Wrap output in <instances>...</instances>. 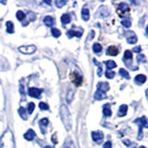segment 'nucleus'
<instances>
[{
    "instance_id": "40",
    "label": "nucleus",
    "mask_w": 148,
    "mask_h": 148,
    "mask_svg": "<svg viewBox=\"0 0 148 148\" xmlns=\"http://www.w3.org/2000/svg\"><path fill=\"white\" fill-rule=\"evenodd\" d=\"M133 52H135V53H137V54H140V52L142 51V47L141 46H136V47H134L133 48Z\"/></svg>"
},
{
    "instance_id": "7",
    "label": "nucleus",
    "mask_w": 148,
    "mask_h": 148,
    "mask_svg": "<svg viewBox=\"0 0 148 148\" xmlns=\"http://www.w3.org/2000/svg\"><path fill=\"white\" fill-rule=\"evenodd\" d=\"M133 123L139 124L143 128H148V119L145 117V116H143L142 118H139V119H135L133 121Z\"/></svg>"
},
{
    "instance_id": "22",
    "label": "nucleus",
    "mask_w": 148,
    "mask_h": 148,
    "mask_svg": "<svg viewBox=\"0 0 148 148\" xmlns=\"http://www.w3.org/2000/svg\"><path fill=\"white\" fill-rule=\"evenodd\" d=\"M18 114H20V116L21 117L22 119L26 120L28 119V116H27V112L24 108H18Z\"/></svg>"
},
{
    "instance_id": "37",
    "label": "nucleus",
    "mask_w": 148,
    "mask_h": 148,
    "mask_svg": "<svg viewBox=\"0 0 148 148\" xmlns=\"http://www.w3.org/2000/svg\"><path fill=\"white\" fill-rule=\"evenodd\" d=\"M40 125H41V127L43 126V127H46L48 125V119H42L40 121H39Z\"/></svg>"
},
{
    "instance_id": "25",
    "label": "nucleus",
    "mask_w": 148,
    "mask_h": 148,
    "mask_svg": "<svg viewBox=\"0 0 148 148\" xmlns=\"http://www.w3.org/2000/svg\"><path fill=\"white\" fill-rule=\"evenodd\" d=\"M118 8H118V10L123 11V12L129 10V6H128V5H127L126 3H120V4L119 5V7H118Z\"/></svg>"
},
{
    "instance_id": "47",
    "label": "nucleus",
    "mask_w": 148,
    "mask_h": 148,
    "mask_svg": "<svg viewBox=\"0 0 148 148\" xmlns=\"http://www.w3.org/2000/svg\"><path fill=\"white\" fill-rule=\"evenodd\" d=\"M45 148H54V147H52V146H45Z\"/></svg>"
},
{
    "instance_id": "48",
    "label": "nucleus",
    "mask_w": 148,
    "mask_h": 148,
    "mask_svg": "<svg viewBox=\"0 0 148 148\" xmlns=\"http://www.w3.org/2000/svg\"><path fill=\"white\" fill-rule=\"evenodd\" d=\"M139 148H145V146H143V145H142V146H140V147H139Z\"/></svg>"
},
{
    "instance_id": "39",
    "label": "nucleus",
    "mask_w": 148,
    "mask_h": 148,
    "mask_svg": "<svg viewBox=\"0 0 148 148\" xmlns=\"http://www.w3.org/2000/svg\"><path fill=\"white\" fill-rule=\"evenodd\" d=\"M103 148H112V143H111L110 141H108L106 143H105Z\"/></svg>"
},
{
    "instance_id": "36",
    "label": "nucleus",
    "mask_w": 148,
    "mask_h": 148,
    "mask_svg": "<svg viewBox=\"0 0 148 148\" xmlns=\"http://www.w3.org/2000/svg\"><path fill=\"white\" fill-rule=\"evenodd\" d=\"M73 94H74V92L72 90H69V94L67 95V101H68V103H71V102L72 97H73Z\"/></svg>"
},
{
    "instance_id": "19",
    "label": "nucleus",
    "mask_w": 148,
    "mask_h": 148,
    "mask_svg": "<svg viewBox=\"0 0 148 148\" xmlns=\"http://www.w3.org/2000/svg\"><path fill=\"white\" fill-rule=\"evenodd\" d=\"M63 148H75V145H74L71 139H67L63 145Z\"/></svg>"
},
{
    "instance_id": "44",
    "label": "nucleus",
    "mask_w": 148,
    "mask_h": 148,
    "mask_svg": "<svg viewBox=\"0 0 148 148\" xmlns=\"http://www.w3.org/2000/svg\"><path fill=\"white\" fill-rule=\"evenodd\" d=\"M21 94L23 95H24L25 94V92H24V88H23V84H22V83H21Z\"/></svg>"
},
{
    "instance_id": "6",
    "label": "nucleus",
    "mask_w": 148,
    "mask_h": 148,
    "mask_svg": "<svg viewBox=\"0 0 148 148\" xmlns=\"http://www.w3.org/2000/svg\"><path fill=\"white\" fill-rule=\"evenodd\" d=\"M28 94H29L30 96L34 97V98H40V95L42 94V89L32 87L29 89V91H28Z\"/></svg>"
},
{
    "instance_id": "29",
    "label": "nucleus",
    "mask_w": 148,
    "mask_h": 148,
    "mask_svg": "<svg viewBox=\"0 0 148 148\" xmlns=\"http://www.w3.org/2000/svg\"><path fill=\"white\" fill-rule=\"evenodd\" d=\"M51 32H52V35L54 37H57V38L61 35V32H60L58 29H57V28H53V29L51 30Z\"/></svg>"
},
{
    "instance_id": "42",
    "label": "nucleus",
    "mask_w": 148,
    "mask_h": 148,
    "mask_svg": "<svg viewBox=\"0 0 148 148\" xmlns=\"http://www.w3.org/2000/svg\"><path fill=\"white\" fill-rule=\"evenodd\" d=\"M94 36H95V32L94 31H92L91 32H90V35H88V37H89V38H88V40H92V38H94Z\"/></svg>"
},
{
    "instance_id": "21",
    "label": "nucleus",
    "mask_w": 148,
    "mask_h": 148,
    "mask_svg": "<svg viewBox=\"0 0 148 148\" xmlns=\"http://www.w3.org/2000/svg\"><path fill=\"white\" fill-rule=\"evenodd\" d=\"M67 35H68V37H69V38H71V37H73V36L81 37L82 35V32H75V31L71 30V31H69L67 32Z\"/></svg>"
},
{
    "instance_id": "23",
    "label": "nucleus",
    "mask_w": 148,
    "mask_h": 148,
    "mask_svg": "<svg viewBox=\"0 0 148 148\" xmlns=\"http://www.w3.org/2000/svg\"><path fill=\"white\" fill-rule=\"evenodd\" d=\"M61 21L63 24H68V23L71 22V16L69 14H63L61 17Z\"/></svg>"
},
{
    "instance_id": "46",
    "label": "nucleus",
    "mask_w": 148,
    "mask_h": 148,
    "mask_svg": "<svg viewBox=\"0 0 148 148\" xmlns=\"http://www.w3.org/2000/svg\"><path fill=\"white\" fill-rule=\"evenodd\" d=\"M145 95H146V97H147V99H148V89H147L146 92H145Z\"/></svg>"
},
{
    "instance_id": "17",
    "label": "nucleus",
    "mask_w": 148,
    "mask_h": 148,
    "mask_svg": "<svg viewBox=\"0 0 148 148\" xmlns=\"http://www.w3.org/2000/svg\"><path fill=\"white\" fill-rule=\"evenodd\" d=\"M106 94H104V92H102L100 91L95 92V99H96V100H103V99H106Z\"/></svg>"
},
{
    "instance_id": "13",
    "label": "nucleus",
    "mask_w": 148,
    "mask_h": 148,
    "mask_svg": "<svg viewBox=\"0 0 148 148\" xmlns=\"http://www.w3.org/2000/svg\"><path fill=\"white\" fill-rule=\"evenodd\" d=\"M34 137H35V132L34 131H32V130H29V131L24 134V138L27 141H32Z\"/></svg>"
},
{
    "instance_id": "43",
    "label": "nucleus",
    "mask_w": 148,
    "mask_h": 148,
    "mask_svg": "<svg viewBox=\"0 0 148 148\" xmlns=\"http://www.w3.org/2000/svg\"><path fill=\"white\" fill-rule=\"evenodd\" d=\"M122 143H123L126 146H130V145H131V142H130L129 140H123Z\"/></svg>"
},
{
    "instance_id": "8",
    "label": "nucleus",
    "mask_w": 148,
    "mask_h": 148,
    "mask_svg": "<svg viewBox=\"0 0 148 148\" xmlns=\"http://www.w3.org/2000/svg\"><path fill=\"white\" fill-rule=\"evenodd\" d=\"M146 82V76L143 74H139L135 78H134V82L138 85H142Z\"/></svg>"
},
{
    "instance_id": "1",
    "label": "nucleus",
    "mask_w": 148,
    "mask_h": 148,
    "mask_svg": "<svg viewBox=\"0 0 148 148\" xmlns=\"http://www.w3.org/2000/svg\"><path fill=\"white\" fill-rule=\"evenodd\" d=\"M60 117H61V120L64 124L65 128H66L67 131H71V129L72 127V123H71V116L69 113V110L67 108V106L62 105L60 106Z\"/></svg>"
},
{
    "instance_id": "32",
    "label": "nucleus",
    "mask_w": 148,
    "mask_h": 148,
    "mask_svg": "<svg viewBox=\"0 0 148 148\" xmlns=\"http://www.w3.org/2000/svg\"><path fill=\"white\" fill-rule=\"evenodd\" d=\"M34 108H35V105H34V103H32V102L29 103V105H28V112H29L30 114H32V112H34Z\"/></svg>"
},
{
    "instance_id": "9",
    "label": "nucleus",
    "mask_w": 148,
    "mask_h": 148,
    "mask_svg": "<svg viewBox=\"0 0 148 148\" xmlns=\"http://www.w3.org/2000/svg\"><path fill=\"white\" fill-rule=\"evenodd\" d=\"M97 91H100L102 92H108L109 90V85L108 82H99L98 84H97Z\"/></svg>"
},
{
    "instance_id": "27",
    "label": "nucleus",
    "mask_w": 148,
    "mask_h": 148,
    "mask_svg": "<svg viewBox=\"0 0 148 148\" xmlns=\"http://www.w3.org/2000/svg\"><path fill=\"white\" fill-rule=\"evenodd\" d=\"M92 50H94V52L95 53H100L101 51H102V46H101V45L100 44H97V43H95V44H94V45H92Z\"/></svg>"
},
{
    "instance_id": "28",
    "label": "nucleus",
    "mask_w": 148,
    "mask_h": 148,
    "mask_svg": "<svg viewBox=\"0 0 148 148\" xmlns=\"http://www.w3.org/2000/svg\"><path fill=\"white\" fill-rule=\"evenodd\" d=\"M137 61L139 63H145L146 62V58L143 54H138L137 56Z\"/></svg>"
},
{
    "instance_id": "11",
    "label": "nucleus",
    "mask_w": 148,
    "mask_h": 148,
    "mask_svg": "<svg viewBox=\"0 0 148 148\" xmlns=\"http://www.w3.org/2000/svg\"><path fill=\"white\" fill-rule=\"evenodd\" d=\"M127 111H128V106L127 105H121L119 106L118 116L119 117H124V116H126Z\"/></svg>"
},
{
    "instance_id": "18",
    "label": "nucleus",
    "mask_w": 148,
    "mask_h": 148,
    "mask_svg": "<svg viewBox=\"0 0 148 148\" xmlns=\"http://www.w3.org/2000/svg\"><path fill=\"white\" fill-rule=\"evenodd\" d=\"M137 41H138V39H137V36L135 35L132 32V35L131 36H129L128 38H127V42L129 44H131V45H134V44H136L137 43Z\"/></svg>"
},
{
    "instance_id": "38",
    "label": "nucleus",
    "mask_w": 148,
    "mask_h": 148,
    "mask_svg": "<svg viewBox=\"0 0 148 148\" xmlns=\"http://www.w3.org/2000/svg\"><path fill=\"white\" fill-rule=\"evenodd\" d=\"M66 3H67L66 1H60V0H58V1H56V6H57L58 8H62Z\"/></svg>"
},
{
    "instance_id": "14",
    "label": "nucleus",
    "mask_w": 148,
    "mask_h": 148,
    "mask_svg": "<svg viewBox=\"0 0 148 148\" xmlns=\"http://www.w3.org/2000/svg\"><path fill=\"white\" fill-rule=\"evenodd\" d=\"M44 22H45V24L46 26H53L55 24V20H54V18L53 17H51V16H46L45 18H44Z\"/></svg>"
},
{
    "instance_id": "34",
    "label": "nucleus",
    "mask_w": 148,
    "mask_h": 148,
    "mask_svg": "<svg viewBox=\"0 0 148 148\" xmlns=\"http://www.w3.org/2000/svg\"><path fill=\"white\" fill-rule=\"evenodd\" d=\"M94 62H95V64H96L97 66H98V72H97V74H98V76L100 77L101 75H102V67H101V64L98 62V61H96V59L95 58H94Z\"/></svg>"
},
{
    "instance_id": "5",
    "label": "nucleus",
    "mask_w": 148,
    "mask_h": 148,
    "mask_svg": "<svg viewBox=\"0 0 148 148\" xmlns=\"http://www.w3.org/2000/svg\"><path fill=\"white\" fill-rule=\"evenodd\" d=\"M92 140H94L95 143H100L102 141H103V139H104V133L102 132H99V131L92 132Z\"/></svg>"
},
{
    "instance_id": "35",
    "label": "nucleus",
    "mask_w": 148,
    "mask_h": 148,
    "mask_svg": "<svg viewBox=\"0 0 148 148\" xmlns=\"http://www.w3.org/2000/svg\"><path fill=\"white\" fill-rule=\"evenodd\" d=\"M39 108H40V109H42V110H48V109H49L48 105H47V104H45V103H44V102H41V103L39 104Z\"/></svg>"
},
{
    "instance_id": "45",
    "label": "nucleus",
    "mask_w": 148,
    "mask_h": 148,
    "mask_svg": "<svg viewBox=\"0 0 148 148\" xmlns=\"http://www.w3.org/2000/svg\"><path fill=\"white\" fill-rule=\"evenodd\" d=\"M145 32H146V34H148V25L146 26V30H145Z\"/></svg>"
},
{
    "instance_id": "31",
    "label": "nucleus",
    "mask_w": 148,
    "mask_h": 148,
    "mask_svg": "<svg viewBox=\"0 0 148 148\" xmlns=\"http://www.w3.org/2000/svg\"><path fill=\"white\" fill-rule=\"evenodd\" d=\"M106 78H108V79H113L114 77H115V72L114 71H108H108H106Z\"/></svg>"
},
{
    "instance_id": "20",
    "label": "nucleus",
    "mask_w": 148,
    "mask_h": 148,
    "mask_svg": "<svg viewBox=\"0 0 148 148\" xmlns=\"http://www.w3.org/2000/svg\"><path fill=\"white\" fill-rule=\"evenodd\" d=\"M119 73L120 74V76L123 77V78H125V79H127V80H130V79H131V76H130L129 72L126 71V69H120L119 71Z\"/></svg>"
},
{
    "instance_id": "16",
    "label": "nucleus",
    "mask_w": 148,
    "mask_h": 148,
    "mask_svg": "<svg viewBox=\"0 0 148 148\" xmlns=\"http://www.w3.org/2000/svg\"><path fill=\"white\" fill-rule=\"evenodd\" d=\"M132 52L130 50H126L124 53V58H123V60L124 62H126L127 60H129V61H132Z\"/></svg>"
},
{
    "instance_id": "3",
    "label": "nucleus",
    "mask_w": 148,
    "mask_h": 148,
    "mask_svg": "<svg viewBox=\"0 0 148 148\" xmlns=\"http://www.w3.org/2000/svg\"><path fill=\"white\" fill-rule=\"evenodd\" d=\"M69 79H71V82L76 86H81L82 83V76L80 72L73 71L69 74Z\"/></svg>"
},
{
    "instance_id": "30",
    "label": "nucleus",
    "mask_w": 148,
    "mask_h": 148,
    "mask_svg": "<svg viewBox=\"0 0 148 148\" xmlns=\"http://www.w3.org/2000/svg\"><path fill=\"white\" fill-rule=\"evenodd\" d=\"M121 24L125 27V28H130L132 26V22L130 20H128V18H126V20H123L121 21Z\"/></svg>"
},
{
    "instance_id": "26",
    "label": "nucleus",
    "mask_w": 148,
    "mask_h": 148,
    "mask_svg": "<svg viewBox=\"0 0 148 148\" xmlns=\"http://www.w3.org/2000/svg\"><path fill=\"white\" fill-rule=\"evenodd\" d=\"M106 68H108V71L111 69H114V68L117 67V64H116L115 61H113V60H108V61H106Z\"/></svg>"
},
{
    "instance_id": "12",
    "label": "nucleus",
    "mask_w": 148,
    "mask_h": 148,
    "mask_svg": "<svg viewBox=\"0 0 148 148\" xmlns=\"http://www.w3.org/2000/svg\"><path fill=\"white\" fill-rule=\"evenodd\" d=\"M82 20L85 21H89V18H90V11H89V9L85 7L82 9Z\"/></svg>"
},
{
    "instance_id": "10",
    "label": "nucleus",
    "mask_w": 148,
    "mask_h": 148,
    "mask_svg": "<svg viewBox=\"0 0 148 148\" xmlns=\"http://www.w3.org/2000/svg\"><path fill=\"white\" fill-rule=\"evenodd\" d=\"M118 54H119V49L114 45L109 46V47L108 48V50H106V55H108V56L115 57V56H117Z\"/></svg>"
},
{
    "instance_id": "33",
    "label": "nucleus",
    "mask_w": 148,
    "mask_h": 148,
    "mask_svg": "<svg viewBox=\"0 0 148 148\" xmlns=\"http://www.w3.org/2000/svg\"><path fill=\"white\" fill-rule=\"evenodd\" d=\"M24 18H25V14L23 13L21 10L17 12V18L18 21H23V20H24Z\"/></svg>"
},
{
    "instance_id": "2",
    "label": "nucleus",
    "mask_w": 148,
    "mask_h": 148,
    "mask_svg": "<svg viewBox=\"0 0 148 148\" xmlns=\"http://www.w3.org/2000/svg\"><path fill=\"white\" fill-rule=\"evenodd\" d=\"M0 148H14L13 136L10 132H7L0 141Z\"/></svg>"
},
{
    "instance_id": "41",
    "label": "nucleus",
    "mask_w": 148,
    "mask_h": 148,
    "mask_svg": "<svg viewBox=\"0 0 148 148\" xmlns=\"http://www.w3.org/2000/svg\"><path fill=\"white\" fill-rule=\"evenodd\" d=\"M52 141L54 143H58V138H57V134L54 133L53 134V136H52Z\"/></svg>"
},
{
    "instance_id": "15",
    "label": "nucleus",
    "mask_w": 148,
    "mask_h": 148,
    "mask_svg": "<svg viewBox=\"0 0 148 148\" xmlns=\"http://www.w3.org/2000/svg\"><path fill=\"white\" fill-rule=\"evenodd\" d=\"M103 113L106 117H110L111 115H112V111L110 109V105L109 104H106L104 106L103 108Z\"/></svg>"
},
{
    "instance_id": "4",
    "label": "nucleus",
    "mask_w": 148,
    "mask_h": 148,
    "mask_svg": "<svg viewBox=\"0 0 148 148\" xmlns=\"http://www.w3.org/2000/svg\"><path fill=\"white\" fill-rule=\"evenodd\" d=\"M18 51L22 54L31 55L35 52L36 47L34 45H23V46H21V47H18Z\"/></svg>"
},
{
    "instance_id": "24",
    "label": "nucleus",
    "mask_w": 148,
    "mask_h": 148,
    "mask_svg": "<svg viewBox=\"0 0 148 148\" xmlns=\"http://www.w3.org/2000/svg\"><path fill=\"white\" fill-rule=\"evenodd\" d=\"M6 26H7V32L8 34H13L14 32V25L11 21H7L6 23Z\"/></svg>"
}]
</instances>
